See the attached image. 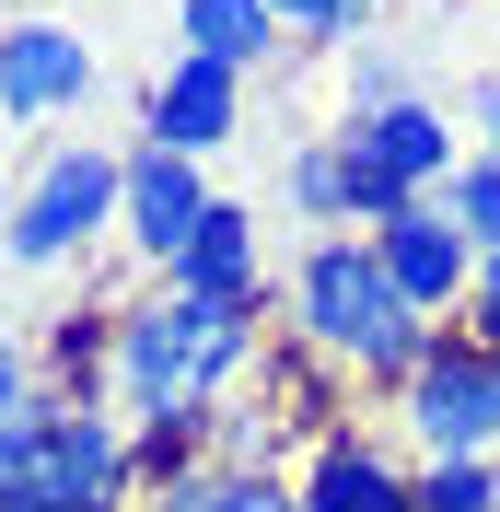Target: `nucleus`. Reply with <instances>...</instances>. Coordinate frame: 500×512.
Masks as SVG:
<instances>
[{
  "mask_svg": "<svg viewBox=\"0 0 500 512\" xmlns=\"http://www.w3.org/2000/svg\"><path fill=\"white\" fill-rule=\"evenodd\" d=\"M291 338H303L326 373L396 396V384L419 373V350H431V315L384 280L373 233H314V245L291 256Z\"/></svg>",
  "mask_w": 500,
  "mask_h": 512,
  "instance_id": "f257e3e1",
  "label": "nucleus"
},
{
  "mask_svg": "<svg viewBox=\"0 0 500 512\" xmlns=\"http://www.w3.org/2000/svg\"><path fill=\"white\" fill-rule=\"evenodd\" d=\"M256 315L245 303H198V291H152L117 315V408L163 419V408H221L233 373H256Z\"/></svg>",
  "mask_w": 500,
  "mask_h": 512,
  "instance_id": "f03ea898",
  "label": "nucleus"
},
{
  "mask_svg": "<svg viewBox=\"0 0 500 512\" xmlns=\"http://www.w3.org/2000/svg\"><path fill=\"white\" fill-rule=\"evenodd\" d=\"M117 175H128V152H105V140H47L24 175H12L0 268L47 280V268H70V256H94V233H117Z\"/></svg>",
  "mask_w": 500,
  "mask_h": 512,
  "instance_id": "7ed1b4c3",
  "label": "nucleus"
},
{
  "mask_svg": "<svg viewBox=\"0 0 500 512\" xmlns=\"http://www.w3.org/2000/svg\"><path fill=\"white\" fill-rule=\"evenodd\" d=\"M396 431L419 443V466H442V454H500V350H477L466 326H431L419 373L396 384Z\"/></svg>",
  "mask_w": 500,
  "mask_h": 512,
  "instance_id": "20e7f679",
  "label": "nucleus"
},
{
  "mask_svg": "<svg viewBox=\"0 0 500 512\" xmlns=\"http://www.w3.org/2000/svg\"><path fill=\"white\" fill-rule=\"evenodd\" d=\"M338 152H349V222L373 233L384 210H407V198H442V175L466 163V140H454V117L442 105H373V117H349L338 128Z\"/></svg>",
  "mask_w": 500,
  "mask_h": 512,
  "instance_id": "39448f33",
  "label": "nucleus"
},
{
  "mask_svg": "<svg viewBox=\"0 0 500 512\" xmlns=\"http://www.w3.org/2000/svg\"><path fill=\"white\" fill-rule=\"evenodd\" d=\"M105 59H94V35L59 24V12H12L0 24V117L12 128H59L70 105H94Z\"/></svg>",
  "mask_w": 500,
  "mask_h": 512,
  "instance_id": "423d86ee",
  "label": "nucleus"
},
{
  "mask_svg": "<svg viewBox=\"0 0 500 512\" xmlns=\"http://www.w3.org/2000/svg\"><path fill=\"white\" fill-rule=\"evenodd\" d=\"M210 163H187V152H163V140H128V175H117V245L140 256L163 280V256L198 233V210H210Z\"/></svg>",
  "mask_w": 500,
  "mask_h": 512,
  "instance_id": "0eeeda50",
  "label": "nucleus"
},
{
  "mask_svg": "<svg viewBox=\"0 0 500 512\" xmlns=\"http://www.w3.org/2000/svg\"><path fill=\"white\" fill-rule=\"evenodd\" d=\"M373 256H384V280L419 303V315H466V280H477V245L454 233V210L442 198H407V210H384L373 222Z\"/></svg>",
  "mask_w": 500,
  "mask_h": 512,
  "instance_id": "6e6552de",
  "label": "nucleus"
},
{
  "mask_svg": "<svg viewBox=\"0 0 500 512\" xmlns=\"http://www.w3.org/2000/svg\"><path fill=\"white\" fill-rule=\"evenodd\" d=\"M245 128V70H221V59H175L152 70V94H140V140H163V152H187V163H210L221 140Z\"/></svg>",
  "mask_w": 500,
  "mask_h": 512,
  "instance_id": "1a4fd4ad",
  "label": "nucleus"
},
{
  "mask_svg": "<svg viewBox=\"0 0 500 512\" xmlns=\"http://www.w3.org/2000/svg\"><path fill=\"white\" fill-rule=\"evenodd\" d=\"M163 291H198V303H245V315H268V256H256V210H245V198H210V210H198V233L163 256Z\"/></svg>",
  "mask_w": 500,
  "mask_h": 512,
  "instance_id": "9d476101",
  "label": "nucleus"
},
{
  "mask_svg": "<svg viewBox=\"0 0 500 512\" xmlns=\"http://www.w3.org/2000/svg\"><path fill=\"white\" fill-rule=\"evenodd\" d=\"M291 501L303 512H419V466H396L373 431H326V443H303Z\"/></svg>",
  "mask_w": 500,
  "mask_h": 512,
  "instance_id": "9b49d317",
  "label": "nucleus"
},
{
  "mask_svg": "<svg viewBox=\"0 0 500 512\" xmlns=\"http://www.w3.org/2000/svg\"><path fill=\"white\" fill-rule=\"evenodd\" d=\"M35 384L47 396H82V408H117V315L105 303H70L35 350Z\"/></svg>",
  "mask_w": 500,
  "mask_h": 512,
  "instance_id": "f8f14e48",
  "label": "nucleus"
},
{
  "mask_svg": "<svg viewBox=\"0 0 500 512\" xmlns=\"http://www.w3.org/2000/svg\"><path fill=\"white\" fill-rule=\"evenodd\" d=\"M175 47L187 59H221V70H268L291 47L268 0H175Z\"/></svg>",
  "mask_w": 500,
  "mask_h": 512,
  "instance_id": "ddd939ff",
  "label": "nucleus"
},
{
  "mask_svg": "<svg viewBox=\"0 0 500 512\" xmlns=\"http://www.w3.org/2000/svg\"><path fill=\"white\" fill-rule=\"evenodd\" d=\"M152 512H303L291 501V478H245V466H198V478H175Z\"/></svg>",
  "mask_w": 500,
  "mask_h": 512,
  "instance_id": "4468645a",
  "label": "nucleus"
},
{
  "mask_svg": "<svg viewBox=\"0 0 500 512\" xmlns=\"http://www.w3.org/2000/svg\"><path fill=\"white\" fill-rule=\"evenodd\" d=\"M280 198L303 210V222H326V233L349 222V152H338V128H326V140H303V152L280 163Z\"/></svg>",
  "mask_w": 500,
  "mask_h": 512,
  "instance_id": "2eb2a0df",
  "label": "nucleus"
},
{
  "mask_svg": "<svg viewBox=\"0 0 500 512\" xmlns=\"http://www.w3.org/2000/svg\"><path fill=\"white\" fill-rule=\"evenodd\" d=\"M442 210H454V233L489 256L500 245V152H466V163H454V175H442Z\"/></svg>",
  "mask_w": 500,
  "mask_h": 512,
  "instance_id": "dca6fc26",
  "label": "nucleus"
},
{
  "mask_svg": "<svg viewBox=\"0 0 500 512\" xmlns=\"http://www.w3.org/2000/svg\"><path fill=\"white\" fill-rule=\"evenodd\" d=\"M419 512H500V454H442V466H419Z\"/></svg>",
  "mask_w": 500,
  "mask_h": 512,
  "instance_id": "f3484780",
  "label": "nucleus"
},
{
  "mask_svg": "<svg viewBox=\"0 0 500 512\" xmlns=\"http://www.w3.org/2000/svg\"><path fill=\"white\" fill-rule=\"evenodd\" d=\"M268 12H280L291 47H349V35H373V12H361V0H268Z\"/></svg>",
  "mask_w": 500,
  "mask_h": 512,
  "instance_id": "a211bd4d",
  "label": "nucleus"
},
{
  "mask_svg": "<svg viewBox=\"0 0 500 512\" xmlns=\"http://www.w3.org/2000/svg\"><path fill=\"white\" fill-rule=\"evenodd\" d=\"M35 396H47V384H35V350L0 326V454H12V431L35 419Z\"/></svg>",
  "mask_w": 500,
  "mask_h": 512,
  "instance_id": "6ab92c4d",
  "label": "nucleus"
},
{
  "mask_svg": "<svg viewBox=\"0 0 500 512\" xmlns=\"http://www.w3.org/2000/svg\"><path fill=\"white\" fill-rule=\"evenodd\" d=\"M407 59H349V117H373V105H407Z\"/></svg>",
  "mask_w": 500,
  "mask_h": 512,
  "instance_id": "aec40b11",
  "label": "nucleus"
},
{
  "mask_svg": "<svg viewBox=\"0 0 500 512\" xmlns=\"http://www.w3.org/2000/svg\"><path fill=\"white\" fill-rule=\"evenodd\" d=\"M466 338H477V350H500V245L477 256V280H466Z\"/></svg>",
  "mask_w": 500,
  "mask_h": 512,
  "instance_id": "412c9836",
  "label": "nucleus"
},
{
  "mask_svg": "<svg viewBox=\"0 0 500 512\" xmlns=\"http://www.w3.org/2000/svg\"><path fill=\"white\" fill-rule=\"evenodd\" d=\"M477 152H500V82H477Z\"/></svg>",
  "mask_w": 500,
  "mask_h": 512,
  "instance_id": "4be33fe9",
  "label": "nucleus"
},
{
  "mask_svg": "<svg viewBox=\"0 0 500 512\" xmlns=\"http://www.w3.org/2000/svg\"><path fill=\"white\" fill-rule=\"evenodd\" d=\"M0 233H12V175H0Z\"/></svg>",
  "mask_w": 500,
  "mask_h": 512,
  "instance_id": "5701e85b",
  "label": "nucleus"
},
{
  "mask_svg": "<svg viewBox=\"0 0 500 512\" xmlns=\"http://www.w3.org/2000/svg\"><path fill=\"white\" fill-rule=\"evenodd\" d=\"M0 24H12V0H0Z\"/></svg>",
  "mask_w": 500,
  "mask_h": 512,
  "instance_id": "b1692460",
  "label": "nucleus"
},
{
  "mask_svg": "<svg viewBox=\"0 0 500 512\" xmlns=\"http://www.w3.org/2000/svg\"><path fill=\"white\" fill-rule=\"evenodd\" d=\"M361 12H384V0H361Z\"/></svg>",
  "mask_w": 500,
  "mask_h": 512,
  "instance_id": "393cba45",
  "label": "nucleus"
}]
</instances>
